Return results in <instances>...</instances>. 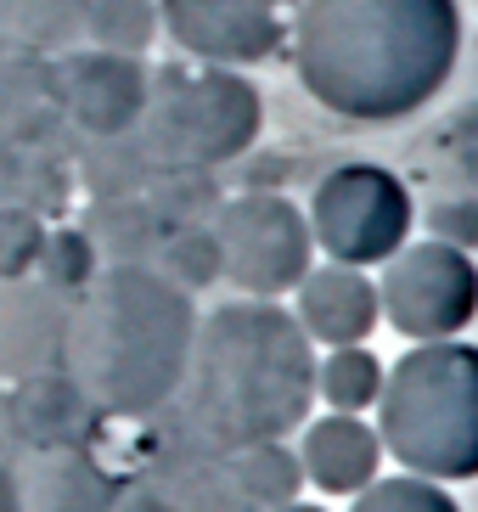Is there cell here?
I'll return each mask as SVG.
<instances>
[{
	"label": "cell",
	"mask_w": 478,
	"mask_h": 512,
	"mask_svg": "<svg viewBox=\"0 0 478 512\" xmlns=\"http://www.w3.org/2000/svg\"><path fill=\"white\" fill-rule=\"evenodd\" d=\"M293 68L349 124H400L434 102L462 62L456 0H299Z\"/></svg>",
	"instance_id": "obj_1"
},
{
	"label": "cell",
	"mask_w": 478,
	"mask_h": 512,
	"mask_svg": "<svg viewBox=\"0 0 478 512\" xmlns=\"http://www.w3.org/2000/svg\"><path fill=\"white\" fill-rule=\"evenodd\" d=\"M310 406L315 349L293 310L276 299H231L197 316L186 377L158 417L169 434L231 456L259 439L299 434Z\"/></svg>",
	"instance_id": "obj_2"
},
{
	"label": "cell",
	"mask_w": 478,
	"mask_h": 512,
	"mask_svg": "<svg viewBox=\"0 0 478 512\" xmlns=\"http://www.w3.org/2000/svg\"><path fill=\"white\" fill-rule=\"evenodd\" d=\"M197 338V299L152 265H102L68 304L62 372L96 417L147 422L175 400Z\"/></svg>",
	"instance_id": "obj_3"
},
{
	"label": "cell",
	"mask_w": 478,
	"mask_h": 512,
	"mask_svg": "<svg viewBox=\"0 0 478 512\" xmlns=\"http://www.w3.org/2000/svg\"><path fill=\"white\" fill-rule=\"evenodd\" d=\"M377 439L417 479H478V349H405L377 389Z\"/></svg>",
	"instance_id": "obj_4"
},
{
	"label": "cell",
	"mask_w": 478,
	"mask_h": 512,
	"mask_svg": "<svg viewBox=\"0 0 478 512\" xmlns=\"http://www.w3.org/2000/svg\"><path fill=\"white\" fill-rule=\"evenodd\" d=\"M259 124H265V96L248 74H237V68H203V74L158 68L135 141L158 175L164 169H209L214 175L220 164H237L254 147Z\"/></svg>",
	"instance_id": "obj_5"
},
{
	"label": "cell",
	"mask_w": 478,
	"mask_h": 512,
	"mask_svg": "<svg viewBox=\"0 0 478 512\" xmlns=\"http://www.w3.org/2000/svg\"><path fill=\"white\" fill-rule=\"evenodd\" d=\"M304 220H310V242L327 259L366 271V265H383L389 254L405 248L417 209H411V192L394 169L338 164L315 181Z\"/></svg>",
	"instance_id": "obj_6"
},
{
	"label": "cell",
	"mask_w": 478,
	"mask_h": 512,
	"mask_svg": "<svg viewBox=\"0 0 478 512\" xmlns=\"http://www.w3.org/2000/svg\"><path fill=\"white\" fill-rule=\"evenodd\" d=\"M209 231L220 242V276L242 287L248 299H282L304 282L315 259L310 220L282 192H242L220 197L209 214Z\"/></svg>",
	"instance_id": "obj_7"
},
{
	"label": "cell",
	"mask_w": 478,
	"mask_h": 512,
	"mask_svg": "<svg viewBox=\"0 0 478 512\" xmlns=\"http://www.w3.org/2000/svg\"><path fill=\"white\" fill-rule=\"evenodd\" d=\"M377 304H383V321L411 344L456 338L478 316V265L450 242H405L400 254L383 259Z\"/></svg>",
	"instance_id": "obj_8"
},
{
	"label": "cell",
	"mask_w": 478,
	"mask_h": 512,
	"mask_svg": "<svg viewBox=\"0 0 478 512\" xmlns=\"http://www.w3.org/2000/svg\"><path fill=\"white\" fill-rule=\"evenodd\" d=\"M299 0H158L164 34L209 68H254L276 57Z\"/></svg>",
	"instance_id": "obj_9"
},
{
	"label": "cell",
	"mask_w": 478,
	"mask_h": 512,
	"mask_svg": "<svg viewBox=\"0 0 478 512\" xmlns=\"http://www.w3.org/2000/svg\"><path fill=\"white\" fill-rule=\"evenodd\" d=\"M152 96V68L141 57H119V51H62L51 62V102H57L62 124L79 136H124L141 124Z\"/></svg>",
	"instance_id": "obj_10"
},
{
	"label": "cell",
	"mask_w": 478,
	"mask_h": 512,
	"mask_svg": "<svg viewBox=\"0 0 478 512\" xmlns=\"http://www.w3.org/2000/svg\"><path fill=\"white\" fill-rule=\"evenodd\" d=\"M68 304L74 299L45 287L40 276H0V383L62 366Z\"/></svg>",
	"instance_id": "obj_11"
},
{
	"label": "cell",
	"mask_w": 478,
	"mask_h": 512,
	"mask_svg": "<svg viewBox=\"0 0 478 512\" xmlns=\"http://www.w3.org/2000/svg\"><path fill=\"white\" fill-rule=\"evenodd\" d=\"M299 293V310L293 321L304 327L310 344H327V349H344V344H366L372 327L383 321V304H377V282L355 265H310L304 282L293 287Z\"/></svg>",
	"instance_id": "obj_12"
},
{
	"label": "cell",
	"mask_w": 478,
	"mask_h": 512,
	"mask_svg": "<svg viewBox=\"0 0 478 512\" xmlns=\"http://www.w3.org/2000/svg\"><path fill=\"white\" fill-rule=\"evenodd\" d=\"M17 507L23 512H113L119 479L85 445H40L17 456Z\"/></svg>",
	"instance_id": "obj_13"
},
{
	"label": "cell",
	"mask_w": 478,
	"mask_h": 512,
	"mask_svg": "<svg viewBox=\"0 0 478 512\" xmlns=\"http://www.w3.org/2000/svg\"><path fill=\"white\" fill-rule=\"evenodd\" d=\"M141 479L164 501V512H248L237 496V479H231V456L192 445V439L169 434V428H158L152 462Z\"/></svg>",
	"instance_id": "obj_14"
},
{
	"label": "cell",
	"mask_w": 478,
	"mask_h": 512,
	"mask_svg": "<svg viewBox=\"0 0 478 512\" xmlns=\"http://www.w3.org/2000/svg\"><path fill=\"white\" fill-rule=\"evenodd\" d=\"M299 434H304L299 439L304 484H315L321 496H360L377 479V467H383V439H377V428H366L349 411L304 422Z\"/></svg>",
	"instance_id": "obj_15"
},
{
	"label": "cell",
	"mask_w": 478,
	"mask_h": 512,
	"mask_svg": "<svg viewBox=\"0 0 478 512\" xmlns=\"http://www.w3.org/2000/svg\"><path fill=\"white\" fill-rule=\"evenodd\" d=\"M12 406H17V428H23L29 451H40V445H79V434L96 417V406L79 394V383L62 366L12 383Z\"/></svg>",
	"instance_id": "obj_16"
},
{
	"label": "cell",
	"mask_w": 478,
	"mask_h": 512,
	"mask_svg": "<svg viewBox=\"0 0 478 512\" xmlns=\"http://www.w3.org/2000/svg\"><path fill=\"white\" fill-rule=\"evenodd\" d=\"M164 220L147 197H96L85 220V237L96 242L102 265H152L158 242H164Z\"/></svg>",
	"instance_id": "obj_17"
},
{
	"label": "cell",
	"mask_w": 478,
	"mask_h": 512,
	"mask_svg": "<svg viewBox=\"0 0 478 512\" xmlns=\"http://www.w3.org/2000/svg\"><path fill=\"white\" fill-rule=\"evenodd\" d=\"M90 0H0V46L29 57H62L85 40Z\"/></svg>",
	"instance_id": "obj_18"
},
{
	"label": "cell",
	"mask_w": 478,
	"mask_h": 512,
	"mask_svg": "<svg viewBox=\"0 0 478 512\" xmlns=\"http://www.w3.org/2000/svg\"><path fill=\"white\" fill-rule=\"evenodd\" d=\"M231 479H237L242 507L265 512V507H287V501H299L304 467H299V451H293L287 439H259V445L231 451Z\"/></svg>",
	"instance_id": "obj_19"
},
{
	"label": "cell",
	"mask_w": 478,
	"mask_h": 512,
	"mask_svg": "<svg viewBox=\"0 0 478 512\" xmlns=\"http://www.w3.org/2000/svg\"><path fill=\"white\" fill-rule=\"evenodd\" d=\"M79 181H85L90 203L96 197H141L152 186V158L141 152V141H135V130H124V136H85V147H79Z\"/></svg>",
	"instance_id": "obj_20"
},
{
	"label": "cell",
	"mask_w": 478,
	"mask_h": 512,
	"mask_svg": "<svg viewBox=\"0 0 478 512\" xmlns=\"http://www.w3.org/2000/svg\"><path fill=\"white\" fill-rule=\"evenodd\" d=\"M377 389H383V361H377L372 349L344 344L315 361V400H327L332 411L360 417L366 406H377Z\"/></svg>",
	"instance_id": "obj_21"
},
{
	"label": "cell",
	"mask_w": 478,
	"mask_h": 512,
	"mask_svg": "<svg viewBox=\"0 0 478 512\" xmlns=\"http://www.w3.org/2000/svg\"><path fill=\"white\" fill-rule=\"evenodd\" d=\"M158 29H164L158 0H90L85 12V46L119 57H147Z\"/></svg>",
	"instance_id": "obj_22"
},
{
	"label": "cell",
	"mask_w": 478,
	"mask_h": 512,
	"mask_svg": "<svg viewBox=\"0 0 478 512\" xmlns=\"http://www.w3.org/2000/svg\"><path fill=\"white\" fill-rule=\"evenodd\" d=\"M152 271L169 276L175 287H186V293H203V287L220 282V242H214V231L197 220V226H169L164 242H158V254H152Z\"/></svg>",
	"instance_id": "obj_23"
},
{
	"label": "cell",
	"mask_w": 478,
	"mask_h": 512,
	"mask_svg": "<svg viewBox=\"0 0 478 512\" xmlns=\"http://www.w3.org/2000/svg\"><path fill=\"white\" fill-rule=\"evenodd\" d=\"M102 271V254H96V242L85 237V226H45L40 237V259H34V276L45 287H57V293H85L90 276Z\"/></svg>",
	"instance_id": "obj_24"
},
{
	"label": "cell",
	"mask_w": 478,
	"mask_h": 512,
	"mask_svg": "<svg viewBox=\"0 0 478 512\" xmlns=\"http://www.w3.org/2000/svg\"><path fill=\"white\" fill-rule=\"evenodd\" d=\"M141 197L158 209L164 226H197L203 214L220 209V186H214L209 169H164V175H152Z\"/></svg>",
	"instance_id": "obj_25"
},
{
	"label": "cell",
	"mask_w": 478,
	"mask_h": 512,
	"mask_svg": "<svg viewBox=\"0 0 478 512\" xmlns=\"http://www.w3.org/2000/svg\"><path fill=\"white\" fill-rule=\"evenodd\" d=\"M349 512H462L456 496L434 479H417V473H400V479H372L360 496H349Z\"/></svg>",
	"instance_id": "obj_26"
},
{
	"label": "cell",
	"mask_w": 478,
	"mask_h": 512,
	"mask_svg": "<svg viewBox=\"0 0 478 512\" xmlns=\"http://www.w3.org/2000/svg\"><path fill=\"white\" fill-rule=\"evenodd\" d=\"M434 158L450 181H462L467 192L478 197V102L456 107L445 119V130L434 136Z\"/></svg>",
	"instance_id": "obj_27"
},
{
	"label": "cell",
	"mask_w": 478,
	"mask_h": 512,
	"mask_svg": "<svg viewBox=\"0 0 478 512\" xmlns=\"http://www.w3.org/2000/svg\"><path fill=\"white\" fill-rule=\"evenodd\" d=\"M40 237H45L40 214L17 209V203H0V276H34Z\"/></svg>",
	"instance_id": "obj_28"
},
{
	"label": "cell",
	"mask_w": 478,
	"mask_h": 512,
	"mask_svg": "<svg viewBox=\"0 0 478 512\" xmlns=\"http://www.w3.org/2000/svg\"><path fill=\"white\" fill-rule=\"evenodd\" d=\"M434 242H450V248H462L473 254L478 248V197H434L428 209H422Z\"/></svg>",
	"instance_id": "obj_29"
},
{
	"label": "cell",
	"mask_w": 478,
	"mask_h": 512,
	"mask_svg": "<svg viewBox=\"0 0 478 512\" xmlns=\"http://www.w3.org/2000/svg\"><path fill=\"white\" fill-rule=\"evenodd\" d=\"M23 451H29V445H23V428H17L12 389H0V462H17Z\"/></svg>",
	"instance_id": "obj_30"
},
{
	"label": "cell",
	"mask_w": 478,
	"mask_h": 512,
	"mask_svg": "<svg viewBox=\"0 0 478 512\" xmlns=\"http://www.w3.org/2000/svg\"><path fill=\"white\" fill-rule=\"evenodd\" d=\"M113 512H164V501L152 496L147 479H124L119 490H113Z\"/></svg>",
	"instance_id": "obj_31"
},
{
	"label": "cell",
	"mask_w": 478,
	"mask_h": 512,
	"mask_svg": "<svg viewBox=\"0 0 478 512\" xmlns=\"http://www.w3.org/2000/svg\"><path fill=\"white\" fill-rule=\"evenodd\" d=\"M17 462H0V512H23L17 507V473H12Z\"/></svg>",
	"instance_id": "obj_32"
},
{
	"label": "cell",
	"mask_w": 478,
	"mask_h": 512,
	"mask_svg": "<svg viewBox=\"0 0 478 512\" xmlns=\"http://www.w3.org/2000/svg\"><path fill=\"white\" fill-rule=\"evenodd\" d=\"M467 85L478 91V34H473V46H467Z\"/></svg>",
	"instance_id": "obj_33"
},
{
	"label": "cell",
	"mask_w": 478,
	"mask_h": 512,
	"mask_svg": "<svg viewBox=\"0 0 478 512\" xmlns=\"http://www.w3.org/2000/svg\"><path fill=\"white\" fill-rule=\"evenodd\" d=\"M265 512H327V507H310V501H287V507H265Z\"/></svg>",
	"instance_id": "obj_34"
},
{
	"label": "cell",
	"mask_w": 478,
	"mask_h": 512,
	"mask_svg": "<svg viewBox=\"0 0 478 512\" xmlns=\"http://www.w3.org/2000/svg\"><path fill=\"white\" fill-rule=\"evenodd\" d=\"M0 57H6V46H0Z\"/></svg>",
	"instance_id": "obj_35"
}]
</instances>
